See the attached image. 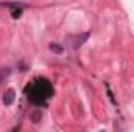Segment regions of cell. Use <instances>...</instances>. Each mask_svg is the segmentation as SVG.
Segmentation results:
<instances>
[{
	"label": "cell",
	"instance_id": "6da1fadb",
	"mask_svg": "<svg viewBox=\"0 0 134 132\" xmlns=\"http://www.w3.org/2000/svg\"><path fill=\"white\" fill-rule=\"evenodd\" d=\"M52 93H53L52 82L45 78H36L33 82H30L25 87V95H27L28 101L36 106L45 104L47 99L52 97Z\"/></svg>",
	"mask_w": 134,
	"mask_h": 132
},
{
	"label": "cell",
	"instance_id": "277c9868",
	"mask_svg": "<svg viewBox=\"0 0 134 132\" xmlns=\"http://www.w3.org/2000/svg\"><path fill=\"white\" fill-rule=\"evenodd\" d=\"M50 50H52L53 53H58V55H59V53H63L64 48H63L59 44H50Z\"/></svg>",
	"mask_w": 134,
	"mask_h": 132
},
{
	"label": "cell",
	"instance_id": "7a4b0ae2",
	"mask_svg": "<svg viewBox=\"0 0 134 132\" xmlns=\"http://www.w3.org/2000/svg\"><path fill=\"white\" fill-rule=\"evenodd\" d=\"M89 39V33H81V34H70L66 36L64 39V44H66L69 48H80L86 40Z\"/></svg>",
	"mask_w": 134,
	"mask_h": 132
},
{
	"label": "cell",
	"instance_id": "8992f818",
	"mask_svg": "<svg viewBox=\"0 0 134 132\" xmlns=\"http://www.w3.org/2000/svg\"><path fill=\"white\" fill-rule=\"evenodd\" d=\"M31 118H33V123H39L41 118H42V113L39 110H34L33 113H31Z\"/></svg>",
	"mask_w": 134,
	"mask_h": 132
},
{
	"label": "cell",
	"instance_id": "5b68a950",
	"mask_svg": "<svg viewBox=\"0 0 134 132\" xmlns=\"http://www.w3.org/2000/svg\"><path fill=\"white\" fill-rule=\"evenodd\" d=\"M9 73H11V70H9L8 67H6V68H2V70H0V82H2L3 79H6V78L9 76Z\"/></svg>",
	"mask_w": 134,
	"mask_h": 132
},
{
	"label": "cell",
	"instance_id": "3957f363",
	"mask_svg": "<svg viewBox=\"0 0 134 132\" xmlns=\"http://www.w3.org/2000/svg\"><path fill=\"white\" fill-rule=\"evenodd\" d=\"M14 98H16V92L13 89H8L5 92V95H3V104L5 106H11L14 103Z\"/></svg>",
	"mask_w": 134,
	"mask_h": 132
}]
</instances>
